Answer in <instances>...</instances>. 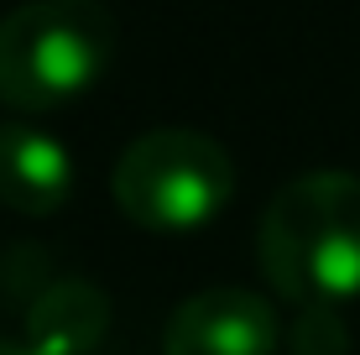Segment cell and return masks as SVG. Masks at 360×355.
Returning <instances> with one entry per match:
<instances>
[{"label": "cell", "instance_id": "8992f818", "mask_svg": "<svg viewBox=\"0 0 360 355\" xmlns=\"http://www.w3.org/2000/svg\"><path fill=\"white\" fill-rule=\"evenodd\" d=\"M110 298L89 277H58L27 309V345L32 355H94L110 329Z\"/></svg>", "mask_w": 360, "mask_h": 355}, {"label": "cell", "instance_id": "277c9868", "mask_svg": "<svg viewBox=\"0 0 360 355\" xmlns=\"http://www.w3.org/2000/svg\"><path fill=\"white\" fill-rule=\"evenodd\" d=\"M282 319L251 288H204L183 298L167 319L162 355H277Z\"/></svg>", "mask_w": 360, "mask_h": 355}, {"label": "cell", "instance_id": "7a4b0ae2", "mask_svg": "<svg viewBox=\"0 0 360 355\" xmlns=\"http://www.w3.org/2000/svg\"><path fill=\"white\" fill-rule=\"evenodd\" d=\"M115 58V27L84 0H32L0 16V105L32 120L89 94Z\"/></svg>", "mask_w": 360, "mask_h": 355}, {"label": "cell", "instance_id": "52a82bcc", "mask_svg": "<svg viewBox=\"0 0 360 355\" xmlns=\"http://www.w3.org/2000/svg\"><path fill=\"white\" fill-rule=\"evenodd\" d=\"M288 355H350V329L340 309H297L288 329Z\"/></svg>", "mask_w": 360, "mask_h": 355}, {"label": "cell", "instance_id": "5b68a950", "mask_svg": "<svg viewBox=\"0 0 360 355\" xmlns=\"http://www.w3.org/2000/svg\"><path fill=\"white\" fill-rule=\"evenodd\" d=\"M73 193V157L47 126L0 120V204L16 214H58Z\"/></svg>", "mask_w": 360, "mask_h": 355}, {"label": "cell", "instance_id": "6da1fadb", "mask_svg": "<svg viewBox=\"0 0 360 355\" xmlns=\"http://www.w3.org/2000/svg\"><path fill=\"white\" fill-rule=\"evenodd\" d=\"M271 292L297 309H340L360 298V178L303 173L271 193L256 230Z\"/></svg>", "mask_w": 360, "mask_h": 355}, {"label": "cell", "instance_id": "3957f363", "mask_svg": "<svg viewBox=\"0 0 360 355\" xmlns=\"http://www.w3.org/2000/svg\"><path fill=\"white\" fill-rule=\"evenodd\" d=\"M110 199L141 230H198L235 199V157L209 131L157 126L136 136L110 167Z\"/></svg>", "mask_w": 360, "mask_h": 355}, {"label": "cell", "instance_id": "ba28073f", "mask_svg": "<svg viewBox=\"0 0 360 355\" xmlns=\"http://www.w3.org/2000/svg\"><path fill=\"white\" fill-rule=\"evenodd\" d=\"M0 355H32L27 340H11V335H0Z\"/></svg>", "mask_w": 360, "mask_h": 355}]
</instances>
